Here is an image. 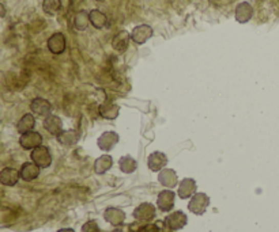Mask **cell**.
Returning <instances> with one entry per match:
<instances>
[{"label":"cell","instance_id":"5","mask_svg":"<svg viewBox=\"0 0 279 232\" xmlns=\"http://www.w3.org/2000/svg\"><path fill=\"white\" fill-rule=\"evenodd\" d=\"M188 223L187 215L181 211H176V212L170 213L169 216L165 219V224L171 231H179V229L184 228Z\"/></svg>","mask_w":279,"mask_h":232},{"label":"cell","instance_id":"21","mask_svg":"<svg viewBox=\"0 0 279 232\" xmlns=\"http://www.w3.org/2000/svg\"><path fill=\"white\" fill-rule=\"evenodd\" d=\"M34 126H36V118H34V115L32 113H28V114H25L18 121V124H16V130L20 134H24L26 132H30V130L34 129Z\"/></svg>","mask_w":279,"mask_h":232},{"label":"cell","instance_id":"13","mask_svg":"<svg viewBox=\"0 0 279 232\" xmlns=\"http://www.w3.org/2000/svg\"><path fill=\"white\" fill-rule=\"evenodd\" d=\"M40 169L41 167H38L34 161H26V163H24L22 167H20L19 171L20 178L26 182L34 181V179L40 175Z\"/></svg>","mask_w":279,"mask_h":232},{"label":"cell","instance_id":"29","mask_svg":"<svg viewBox=\"0 0 279 232\" xmlns=\"http://www.w3.org/2000/svg\"><path fill=\"white\" fill-rule=\"evenodd\" d=\"M138 232H160V229L156 224H146L143 227H140Z\"/></svg>","mask_w":279,"mask_h":232},{"label":"cell","instance_id":"26","mask_svg":"<svg viewBox=\"0 0 279 232\" xmlns=\"http://www.w3.org/2000/svg\"><path fill=\"white\" fill-rule=\"evenodd\" d=\"M119 167L124 174H132L136 170V167H138V163H136V160L134 157L128 156L127 155V156H123L120 159Z\"/></svg>","mask_w":279,"mask_h":232},{"label":"cell","instance_id":"24","mask_svg":"<svg viewBox=\"0 0 279 232\" xmlns=\"http://www.w3.org/2000/svg\"><path fill=\"white\" fill-rule=\"evenodd\" d=\"M89 25H90L89 12H86L84 10H80V11L76 12L75 16H74V28L78 32H84L89 28Z\"/></svg>","mask_w":279,"mask_h":232},{"label":"cell","instance_id":"1","mask_svg":"<svg viewBox=\"0 0 279 232\" xmlns=\"http://www.w3.org/2000/svg\"><path fill=\"white\" fill-rule=\"evenodd\" d=\"M30 157H32V161H34V163H36L38 167H41V169H48L49 166L52 165V155H51V151H49L48 147L42 146V144L32 151Z\"/></svg>","mask_w":279,"mask_h":232},{"label":"cell","instance_id":"28","mask_svg":"<svg viewBox=\"0 0 279 232\" xmlns=\"http://www.w3.org/2000/svg\"><path fill=\"white\" fill-rule=\"evenodd\" d=\"M82 232H100V227L97 224V221L90 220L84 223L83 227H82Z\"/></svg>","mask_w":279,"mask_h":232},{"label":"cell","instance_id":"22","mask_svg":"<svg viewBox=\"0 0 279 232\" xmlns=\"http://www.w3.org/2000/svg\"><path fill=\"white\" fill-rule=\"evenodd\" d=\"M112 166H113V159H112L111 155H102L94 163V171L98 175H104L106 171L112 169Z\"/></svg>","mask_w":279,"mask_h":232},{"label":"cell","instance_id":"12","mask_svg":"<svg viewBox=\"0 0 279 232\" xmlns=\"http://www.w3.org/2000/svg\"><path fill=\"white\" fill-rule=\"evenodd\" d=\"M120 137L116 132H105L97 140V146L102 151H111L119 143Z\"/></svg>","mask_w":279,"mask_h":232},{"label":"cell","instance_id":"11","mask_svg":"<svg viewBox=\"0 0 279 232\" xmlns=\"http://www.w3.org/2000/svg\"><path fill=\"white\" fill-rule=\"evenodd\" d=\"M19 171L12 167H4L0 171V183L3 186H15L19 181Z\"/></svg>","mask_w":279,"mask_h":232},{"label":"cell","instance_id":"27","mask_svg":"<svg viewBox=\"0 0 279 232\" xmlns=\"http://www.w3.org/2000/svg\"><path fill=\"white\" fill-rule=\"evenodd\" d=\"M61 8V0H42V10L47 15H56Z\"/></svg>","mask_w":279,"mask_h":232},{"label":"cell","instance_id":"8","mask_svg":"<svg viewBox=\"0 0 279 232\" xmlns=\"http://www.w3.org/2000/svg\"><path fill=\"white\" fill-rule=\"evenodd\" d=\"M134 217L138 221H152L156 217V206L148 202L140 204L134 211Z\"/></svg>","mask_w":279,"mask_h":232},{"label":"cell","instance_id":"25","mask_svg":"<svg viewBox=\"0 0 279 232\" xmlns=\"http://www.w3.org/2000/svg\"><path fill=\"white\" fill-rule=\"evenodd\" d=\"M56 138H57V142H59L61 146L71 147L74 146V144H76L79 136H78V133H76L75 130H63L59 136H56Z\"/></svg>","mask_w":279,"mask_h":232},{"label":"cell","instance_id":"3","mask_svg":"<svg viewBox=\"0 0 279 232\" xmlns=\"http://www.w3.org/2000/svg\"><path fill=\"white\" fill-rule=\"evenodd\" d=\"M19 144L24 150L33 151L34 148L42 144V136L36 130H30V132L20 134Z\"/></svg>","mask_w":279,"mask_h":232},{"label":"cell","instance_id":"2","mask_svg":"<svg viewBox=\"0 0 279 232\" xmlns=\"http://www.w3.org/2000/svg\"><path fill=\"white\" fill-rule=\"evenodd\" d=\"M208 205H210V197L204 193H195L191 197V201L188 204V209L189 212H192L194 215H203L206 211H207Z\"/></svg>","mask_w":279,"mask_h":232},{"label":"cell","instance_id":"31","mask_svg":"<svg viewBox=\"0 0 279 232\" xmlns=\"http://www.w3.org/2000/svg\"><path fill=\"white\" fill-rule=\"evenodd\" d=\"M57 232H75L72 228H63V229H59Z\"/></svg>","mask_w":279,"mask_h":232},{"label":"cell","instance_id":"16","mask_svg":"<svg viewBox=\"0 0 279 232\" xmlns=\"http://www.w3.org/2000/svg\"><path fill=\"white\" fill-rule=\"evenodd\" d=\"M158 182L165 188H175L179 183V178H177L175 170L164 169L158 174Z\"/></svg>","mask_w":279,"mask_h":232},{"label":"cell","instance_id":"9","mask_svg":"<svg viewBox=\"0 0 279 232\" xmlns=\"http://www.w3.org/2000/svg\"><path fill=\"white\" fill-rule=\"evenodd\" d=\"M175 192H171V190H162L158 194V198H157L158 209L162 211V212H169V211H171L173 206H175Z\"/></svg>","mask_w":279,"mask_h":232},{"label":"cell","instance_id":"10","mask_svg":"<svg viewBox=\"0 0 279 232\" xmlns=\"http://www.w3.org/2000/svg\"><path fill=\"white\" fill-rule=\"evenodd\" d=\"M235 20L239 24H247L252 19L253 16V7L248 2H241V3L235 7Z\"/></svg>","mask_w":279,"mask_h":232},{"label":"cell","instance_id":"30","mask_svg":"<svg viewBox=\"0 0 279 232\" xmlns=\"http://www.w3.org/2000/svg\"><path fill=\"white\" fill-rule=\"evenodd\" d=\"M6 15V7H4V4L0 2V16Z\"/></svg>","mask_w":279,"mask_h":232},{"label":"cell","instance_id":"23","mask_svg":"<svg viewBox=\"0 0 279 232\" xmlns=\"http://www.w3.org/2000/svg\"><path fill=\"white\" fill-rule=\"evenodd\" d=\"M89 18H90V24L96 29H104L108 25V16L100 10H92L89 12Z\"/></svg>","mask_w":279,"mask_h":232},{"label":"cell","instance_id":"14","mask_svg":"<svg viewBox=\"0 0 279 232\" xmlns=\"http://www.w3.org/2000/svg\"><path fill=\"white\" fill-rule=\"evenodd\" d=\"M167 165V157L164 152H160V151H156L150 154L147 159V166L148 169L152 171H161V170L165 169V166Z\"/></svg>","mask_w":279,"mask_h":232},{"label":"cell","instance_id":"19","mask_svg":"<svg viewBox=\"0 0 279 232\" xmlns=\"http://www.w3.org/2000/svg\"><path fill=\"white\" fill-rule=\"evenodd\" d=\"M104 217L109 224L115 225L116 227V225L123 224L124 220H125V213L119 208H108L105 209Z\"/></svg>","mask_w":279,"mask_h":232},{"label":"cell","instance_id":"6","mask_svg":"<svg viewBox=\"0 0 279 232\" xmlns=\"http://www.w3.org/2000/svg\"><path fill=\"white\" fill-rule=\"evenodd\" d=\"M48 49L51 53L53 55H61L66 51V45H67V41H66V37H64L63 33H53L52 36L48 38Z\"/></svg>","mask_w":279,"mask_h":232},{"label":"cell","instance_id":"17","mask_svg":"<svg viewBox=\"0 0 279 232\" xmlns=\"http://www.w3.org/2000/svg\"><path fill=\"white\" fill-rule=\"evenodd\" d=\"M179 197L180 198H191L194 194L196 193V182L195 179H192V178H185L183 181L180 182L179 185Z\"/></svg>","mask_w":279,"mask_h":232},{"label":"cell","instance_id":"7","mask_svg":"<svg viewBox=\"0 0 279 232\" xmlns=\"http://www.w3.org/2000/svg\"><path fill=\"white\" fill-rule=\"evenodd\" d=\"M30 110L33 114H36L37 117H44L47 118L51 115L52 111V105L44 98H34L30 103Z\"/></svg>","mask_w":279,"mask_h":232},{"label":"cell","instance_id":"15","mask_svg":"<svg viewBox=\"0 0 279 232\" xmlns=\"http://www.w3.org/2000/svg\"><path fill=\"white\" fill-rule=\"evenodd\" d=\"M130 41H131V34L127 32V30H121L113 37L112 39V47L113 49L117 52H125L128 49V45H130Z\"/></svg>","mask_w":279,"mask_h":232},{"label":"cell","instance_id":"4","mask_svg":"<svg viewBox=\"0 0 279 232\" xmlns=\"http://www.w3.org/2000/svg\"><path fill=\"white\" fill-rule=\"evenodd\" d=\"M153 34H154V30H153L152 26H148V25H138V26L132 29L131 39L135 43H138V45H143L144 42H147L148 39L152 38Z\"/></svg>","mask_w":279,"mask_h":232},{"label":"cell","instance_id":"18","mask_svg":"<svg viewBox=\"0 0 279 232\" xmlns=\"http://www.w3.org/2000/svg\"><path fill=\"white\" fill-rule=\"evenodd\" d=\"M44 128L48 130L49 133L53 134V136H59V134L63 132V122H61V118L53 114L48 115V117L44 120Z\"/></svg>","mask_w":279,"mask_h":232},{"label":"cell","instance_id":"20","mask_svg":"<svg viewBox=\"0 0 279 232\" xmlns=\"http://www.w3.org/2000/svg\"><path fill=\"white\" fill-rule=\"evenodd\" d=\"M98 110H100L101 117H104L105 120H116L119 117L120 107L113 102H104Z\"/></svg>","mask_w":279,"mask_h":232}]
</instances>
